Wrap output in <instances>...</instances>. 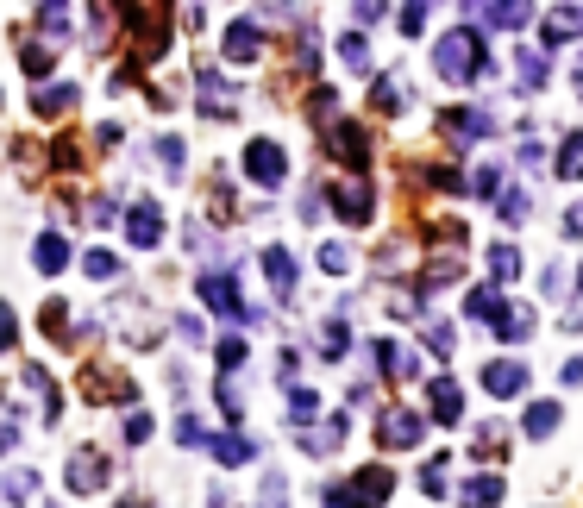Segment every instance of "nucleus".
<instances>
[{
  "label": "nucleus",
  "instance_id": "1",
  "mask_svg": "<svg viewBox=\"0 0 583 508\" xmlns=\"http://www.w3.org/2000/svg\"><path fill=\"white\" fill-rule=\"evenodd\" d=\"M433 69H439L446 82H483V76H496V63L483 57V38H477L471 26H458L452 38H439Z\"/></svg>",
  "mask_w": 583,
  "mask_h": 508
},
{
  "label": "nucleus",
  "instance_id": "2",
  "mask_svg": "<svg viewBox=\"0 0 583 508\" xmlns=\"http://www.w3.org/2000/svg\"><path fill=\"white\" fill-rule=\"evenodd\" d=\"M245 176L258 182V189H283V176H289V157L276 138H251L245 145Z\"/></svg>",
  "mask_w": 583,
  "mask_h": 508
},
{
  "label": "nucleus",
  "instance_id": "3",
  "mask_svg": "<svg viewBox=\"0 0 583 508\" xmlns=\"http://www.w3.org/2000/svg\"><path fill=\"white\" fill-rule=\"evenodd\" d=\"M326 151H333L352 176H364V164H370V138H364L358 120H333V126H326Z\"/></svg>",
  "mask_w": 583,
  "mask_h": 508
},
{
  "label": "nucleus",
  "instance_id": "4",
  "mask_svg": "<svg viewBox=\"0 0 583 508\" xmlns=\"http://www.w3.org/2000/svg\"><path fill=\"white\" fill-rule=\"evenodd\" d=\"M326 201L339 207L345 226H364V220H370V182H364V176H339L333 189H326Z\"/></svg>",
  "mask_w": 583,
  "mask_h": 508
},
{
  "label": "nucleus",
  "instance_id": "5",
  "mask_svg": "<svg viewBox=\"0 0 583 508\" xmlns=\"http://www.w3.org/2000/svg\"><path fill=\"white\" fill-rule=\"evenodd\" d=\"M195 289H201V302L214 308V314H232V320H251V308L239 302V283H232L226 270H207V276H201Z\"/></svg>",
  "mask_w": 583,
  "mask_h": 508
},
{
  "label": "nucleus",
  "instance_id": "6",
  "mask_svg": "<svg viewBox=\"0 0 583 508\" xmlns=\"http://www.w3.org/2000/svg\"><path fill=\"white\" fill-rule=\"evenodd\" d=\"M389 490H395V471H389V465H364V471L352 477V490H345V496H352V508H383Z\"/></svg>",
  "mask_w": 583,
  "mask_h": 508
},
{
  "label": "nucleus",
  "instance_id": "7",
  "mask_svg": "<svg viewBox=\"0 0 583 508\" xmlns=\"http://www.w3.org/2000/svg\"><path fill=\"white\" fill-rule=\"evenodd\" d=\"M220 51H226V63H258L264 57V26H258V19H232Z\"/></svg>",
  "mask_w": 583,
  "mask_h": 508
},
{
  "label": "nucleus",
  "instance_id": "8",
  "mask_svg": "<svg viewBox=\"0 0 583 508\" xmlns=\"http://www.w3.org/2000/svg\"><path fill=\"white\" fill-rule=\"evenodd\" d=\"M464 19H483V26H502V32H515L533 19V7H521V0H471L464 7Z\"/></svg>",
  "mask_w": 583,
  "mask_h": 508
},
{
  "label": "nucleus",
  "instance_id": "9",
  "mask_svg": "<svg viewBox=\"0 0 583 508\" xmlns=\"http://www.w3.org/2000/svg\"><path fill=\"white\" fill-rule=\"evenodd\" d=\"M421 433H427V421H421V414L389 408V414H383V427H377V440H383L389 452H402V446H421Z\"/></svg>",
  "mask_w": 583,
  "mask_h": 508
},
{
  "label": "nucleus",
  "instance_id": "10",
  "mask_svg": "<svg viewBox=\"0 0 583 508\" xmlns=\"http://www.w3.org/2000/svg\"><path fill=\"white\" fill-rule=\"evenodd\" d=\"M427 402H433V421H439V427H458V421H464V389H458L452 377H433V383H427Z\"/></svg>",
  "mask_w": 583,
  "mask_h": 508
},
{
  "label": "nucleus",
  "instance_id": "11",
  "mask_svg": "<svg viewBox=\"0 0 583 508\" xmlns=\"http://www.w3.org/2000/svg\"><path fill=\"white\" fill-rule=\"evenodd\" d=\"M439 126H446V138H458V145H477V138H489V132H496L483 107H452Z\"/></svg>",
  "mask_w": 583,
  "mask_h": 508
},
{
  "label": "nucleus",
  "instance_id": "12",
  "mask_svg": "<svg viewBox=\"0 0 583 508\" xmlns=\"http://www.w3.org/2000/svg\"><path fill=\"white\" fill-rule=\"evenodd\" d=\"M126 239H132V245H163V207H157V201H132Z\"/></svg>",
  "mask_w": 583,
  "mask_h": 508
},
{
  "label": "nucleus",
  "instance_id": "13",
  "mask_svg": "<svg viewBox=\"0 0 583 508\" xmlns=\"http://www.w3.org/2000/svg\"><path fill=\"white\" fill-rule=\"evenodd\" d=\"M483 389H489V396H521V389H527V364L496 358V364L483 371Z\"/></svg>",
  "mask_w": 583,
  "mask_h": 508
},
{
  "label": "nucleus",
  "instance_id": "14",
  "mask_svg": "<svg viewBox=\"0 0 583 508\" xmlns=\"http://www.w3.org/2000/svg\"><path fill=\"white\" fill-rule=\"evenodd\" d=\"M101 483H107V458L101 452H76V458H69V490H101Z\"/></svg>",
  "mask_w": 583,
  "mask_h": 508
},
{
  "label": "nucleus",
  "instance_id": "15",
  "mask_svg": "<svg viewBox=\"0 0 583 508\" xmlns=\"http://www.w3.org/2000/svg\"><path fill=\"white\" fill-rule=\"evenodd\" d=\"M458 502H464V508H496V502H502V477H496V471H477V477L458 490Z\"/></svg>",
  "mask_w": 583,
  "mask_h": 508
},
{
  "label": "nucleus",
  "instance_id": "16",
  "mask_svg": "<svg viewBox=\"0 0 583 508\" xmlns=\"http://www.w3.org/2000/svg\"><path fill=\"white\" fill-rule=\"evenodd\" d=\"M377 371H389V377H421V358H414L408 345L383 339V345H377Z\"/></svg>",
  "mask_w": 583,
  "mask_h": 508
},
{
  "label": "nucleus",
  "instance_id": "17",
  "mask_svg": "<svg viewBox=\"0 0 583 508\" xmlns=\"http://www.w3.org/2000/svg\"><path fill=\"white\" fill-rule=\"evenodd\" d=\"M527 333H533V308H527V302H502V314H496V339L515 345V339H527Z\"/></svg>",
  "mask_w": 583,
  "mask_h": 508
},
{
  "label": "nucleus",
  "instance_id": "18",
  "mask_svg": "<svg viewBox=\"0 0 583 508\" xmlns=\"http://www.w3.org/2000/svg\"><path fill=\"white\" fill-rule=\"evenodd\" d=\"M32 258H38V270H44V276H63V270H69V239H63V233H44Z\"/></svg>",
  "mask_w": 583,
  "mask_h": 508
},
{
  "label": "nucleus",
  "instance_id": "19",
  "mask_svg": "<svg viewBox=\"0 0 583 508\" xmlns=\"http://www.w3.org/2000/svg\"><path fill=\"white\" fill-rule=\"evenodd\" d=\"M264 276H270V289H276V295H289V289H295V258H289L283 245H270V251H264Z\"/></svg>",
  "mask_w": 583,
  "mask_h": 508
},
{
  "label": "nucleus",
  "instance_id": "20",
  "mask_svg": "<svg viewBox=\"0 0 583 508\" xmlns=\"http://www.w3.org/2000/svg\"><path fill=\"white\" fill-rule=\"evenodd\" d=\"M32 107L44 113V120H57V113H69V107H76V88H69V82H63V88H57V82H44L38 95H32Z\"/></svg>",
  "mask_w": 583,
  "mask_h": 508
},
{
  "label": "nucleus",
  "instance_id": "21",
  "mask_svg": "<svg viewBox=\"0 0 583 508\" xmlns=\"http://www.w3.org/2000/svg\"><path fill=\"white\" fill-rule=\"evenodd\" d=\"M577 32H583V7H558L546 19V44H571Z\"/></svg>",
  "mask_w": 583,
  "mask_h": 508
},
{
  "label": "nucleus",
  "instance_id": "22",
  "mask_svg": "<svg viewBox=\"0 0 583 508\" xmlns=\"http://www.w3.org/2000/svg\"><path fill=\"white\" fill-rule=\"evenodd\" d=\"M201 113H220V120H226V113H232V88L214 76V69H207V76H201Z\"/></svg>",
  "mask_w": 583,
  "mask_h": 508
},
{
  "label": "nucleus",
  "instance_id": "23",
  "mask_svg": "<svg viewBox=\"0 0 583 508\" xmlns=\"http://www.w3.org/2000/svg\"><path fill=\"white\" fill-rule=\"evenodd\" d=\"M251 452H258V446H251L245 433H220V440H214V458H220V465H251Z\"/></svg>",
  "mask_w": 583,
  "mask_h": 508
},
{
  "label": "nucleus",
  "instance_id": "24",
  "mask_svg": "<svg viewBox=\"0 0 583 508\" xmlns=\"http://www.w3.org/2000/svg\"><path fill=\"white\" fill-rule=\"evenodd\" d=\"M464 314L496 320V314H502V295H496V283H483V289H471V295H464Z\"/></svg>",
  "mask_w": 583,
  "mask_h": 508
},
{
  "label": "nucleus",
  "instance_id": "25",
  "mask_svg": "<svg viewBox=\"0 0 583 508\" xmlns=\"http://www.w3.org/2000/svg\"><path fill=\"white\" fill-rule=\"evenodd\" d=\"M558 176H571V182H583V132H571L565 145H558Z\"/></svg>",
  "mask_w": 583,
  "mask_h": 508
},
{
  "label": "nucleus",
  "instance_id": "26",
  "mask_svg": "<svg viewBox=\"0 0 583 508\" xmlns=\"http://www.w3.org/2000/svg\"><path fill=\"white\" fill-rule=\"evenodd\" d=\"M552 427H558V402H533L527 408V440H546Z\"/></svg>",
  "mask_w": 583,
  "mask_h": 508
},
{
  "label": "nucleus",
  "instance_id": "27",
  "mask_svg": "<svg viewBox=\"0 0 583 508\" xmlns=\"http://www.w3.org/2000/svg\"><path fill=\"white\" fill-rule=\"evenodd\" d=\"M32 490H38V477H32V471H7V477H0V496H7L13 508H19V502H32Z\"/></svg>",
  "mask_w": 583,
  "mask_h": 508
},
{
  "label": "nucleus",
  "instance_id": "28",
  "mask_svg": "<svg viewBox=\"0 0 583 508\" xmlns=\"http://www.w3.org/2000/svg\"><path fill=\"white\" fill-rule=\"evenodd\" d=\"M489 270H496V283H515V276H521V251L496 245V251H489Z\"/></svg>",
  "mask_w": 583,
  "mask_h": 508
},
{
  "label": "nucleus",
  "instance_id": "29",
  "mask_svg": "<svg viewBox=\"0 0 583 508\" xmlns=\"http://www.w3.org/2000/svg\"><path fill=\"white\" fill-rule=\"evenodd\" d=\"M82 270L95 276V283H113V276H120V258H113V251H88V258H82Z\"/></svg>",
  "mask_w": 583,
  "mask_h": 508
},
{
  "label": "nucleus",
  "instance_id": "30",
  "mask_svg": "<svg viewBox=\"0 0 583 508\" xmlns=\"http://www.w3.org/2000/svg\"><path fill=\"white\" fill-rule=\"evenodd\" d=\"M345 345H352V333H345V320H326V339H320V358H345Z\"/></svg>",
  "mask_w": 583,
  "mask_h": 508
},
{
  "label": "nucleus",
  "instance_id": "31",
  "mask_svg": "<svg viewBox=\"0 0 583 508\" xmlns=\"http://www.w3.org/2000/svg\"><path fill=\"white\" fill-rule=\"evenodd\" d=\"M339 57L352 63V69H370V44H364V32H345V44H339Z\"/></svg>",
  "mask_w": 583,
  "mask_h": 508
},
{
  "label": "nucleus",
  "instance_id": "32",
  "mask_svg": "<svg viewBox=\"0 0 583 508\" xmlns=\"http://www.w3.org/2000/svg\"><path fill=\"white\" fill-rule=\"evenodd\" d=\"M496 207H502V220L515 226V220H527V207H533V201H527L521 189H502V195H496Z\"/></svg>",
  "mask_w": 583,
  "mask_h": 508
},
{
  "label": "nucleus",
  "instance_id": "33",
  "mask_svg": "<svg viewBox=\"0 0 583 508\" xmlns=\"http://www.w3.org/2000/svg\"><path fill=\"white\" fill-rule=\"evenodd\" d=\"M515 69H521V88H546V63L533 57V51H521V57H515Z\"/></svg>",
  "mask_w": 583,
  "mask_h": 508
},
{
  "label": "nucleus",
  "instance_id": "34",
  "mask_svg": "<svg viewBox=\"0 0 583 508\" xmlns=\"http://www.w3.org/2000/svg\"><path fill=\"white\" fill-rule=\"evenodd\" d=\"M370 107H383V113H395V107H402V88H395L389 76H377V88H370Z\"/></svg>",
  "mask_w": 583,
  "mask_h": 508
},
{
  "label": "nucleus",
  "instance_id": "35",
  "mask_svg": "<svg viewBox=\"0 0 583 508\" xmlns=\"http://www.w3.org/2000/svg\"><path fill=\"white\" fill-rule=\"evenodd\" d=\"M471 195H483V201H489V195H502V170H496V164H483V170L471 176Z\"/></svg>",
  "mask_w": 583,
  "mask_h": 508
},
{
  "label": "nucleus",
  "instance_id": "36",
  "mask_svg": "<svg viewBox=\"0 0 583 508\" xmlns=\"http://www.w3.org/2000/svg\"><path fill=\"white\" fill-rule=\"evenodd\" d=\"M214 358H220V371H239V364H245V339H220Z\"/></svg>",
  "mask_w": 583,
  "mask_h": 508
},
{
  "label": "nucleus",
  "instance_id": "37",
  "mask_svg": "<svg viewBox=\"0 0 583 508\" xmlns=\"http://www.w3.org/2000/svg\"><path fill=\"white\" fill-rule=\"evenodd\" d=\"M19 63H26V76H51V51H44V44H26Z\"/></svg>",
  "mask_w": 583,
  "mask_h": 508
},
{
  "label": "nucleus",
  "instance_id": "38",
  "mask_svg": "<svg viewBox=\"0 0 583 508\" xmlns=\"http://www.w3.org/2000/svg\"><path fill=\"white\" fill-rule=\"evenodd\" d=\"M320 270L345 276V270H352V251H345V245H320Z\"/></svg>",
  "mask_w": 583,
  "mask_h": 508
},
{
  "label": "nucleus",
  "instance_id": "39",
  "mask_svg": "<svg viewBox=\"0 0 583 508\" xmlns=\"http://www.w3.org/2000/svg\"><path fill=\"white\" fill-rule=\"evenodd\" d=\"M421 490H427V496H452V483H446V465H439V458H433V465L421 471Z\"/></svg>",
  "mask_w": 583,
  "mask_h": 508
},
{
  "label": "nucleus",
  "instance_id": "40",
  "mask_svg": "<svg viewBox=\"0 0 583 508\" xmlns=\"http://www.w3.org/2000/svg\"><path fill=\"white\" fill-rule=\"evenodd\" d=\"M182 157H189V151H182V138H157V164L163 170H182Z\"/></svg>",
  "mask_w": 583,
  "mask_h": 508
},
{
  "label": "nucleus",
  "instance_id": "41",
  "mask_svg": "<svg viewBox=\"0 0 583 508\" xmlns=\"http://www.w3.org/2000/svg\"><path fill=\"white\" fill-rule=\"evenodd\" d=\"M44 333H51V339H63V333H69V314H63V302H44Z\"/></svg>",
  "mask_w": 583,
  "mask_h": 508
},
{
  "label": "nucleus",
  "instance_id": "42",
  "mask_svg": "<svg viewBox=\"0 0 583 508\" xmlns=\"http://www.w3.org/2000/svg\"><path fill=\"white\" fill-rule=\"evenodd\" d=\"M126 440H132V446H145V440H151V414H138V408L126 414Z\"/></svg>",
  "mask_w": 583,
  "mask_h": 508
},
{
  "label": "nucleus",
  "instance_id": "43",
  "mask_svg": "<svg viewBox=\"0 0 583 508\" xmlns=\"http://www.w3.org/2000/svg\"><path fill=\"white\" fill-rule=\"evenodd\" d=\"M38 19H44V38H63V32H69V13H63V7H44Z\"/></svg>",
  "mask_w": 583,
  "mask_h": 508
},
{
  "label": "nucleus",
  "instance_id": "44",
  "mask_svg": "<svg viewBox=\"0 0 583 508\" xmlns=\"http://www.w3.org/2000/svg\"><path fill=\"white\" fill-rule=\"evenodd\" d=\"M176 440H182V446H201V440H207V433H201V421H195V414H182V421H176Z\"/></svg>",
  "mask_w": 583,
  "mask_h": 508
},
{
  "label": "nucleus",
  "instance_id": "45",
  "mask_svg": "<svg viewBox=\"0 0 583 508\" xmlns=\"http://www.w3.org/2000/svg\"><path fill=\"white\" fill-rule=\"evenodd\" d=\"M427 26V7H421V0H414V7H402V32L414 38V32H421Z\"/></svg>",
  "mask_w": 583,
  "mask_h": 508
},
{
  "label": "nucleus",
  "instance_id": "46",
  "mask_svg": "<svg viewBox=\"0 0 583 508\" xmlns=\"http://www.w3.org/2000/svg\"><path fill=\"white\" fill-rule=\"evenodd\" d=\"M427 182H433V189H464V176H458V170H446V164L427 170Z\"/></svg>",
  "mask_w": 583,
  "mask_h": 508
},
{
  "label": "nucleus",
  "instance_id": "47",
  "mask_svg": "<svg viewBox=\"0 0 583 508\" xmlns=\"http://www.w3.org/2000/svg\"><path fill=\"white\" fill-rule=\"evenodd\" d=\"M289 414H295V421H308V414H314V396H308V389H295V396H289Z\"/></svg>",
  "mask_w": 583,
  "mask_h": 508
},
{
  "label": "nucleus",
  "instance_id": "48",
  "mask_svg": "<svg viewBox=\"0 0 583 508\" xmlns=\"http://www.w3.org/2000/svg\"><path fill=\"white\" fill-rule=\"evenodd\" d=\"M427 345H433L439 358H446V352H452V327H427Z\"/></svg>",
  "mask_w": 583,
  "mask_h": 508
},
{
  "label": "nucleus",
  "instance_id": "49",
  "mask_svg": "<svg viewBox=\"0 0 583 508\" xmlns=\"http://www.w3.org/2000/svg\"><path fill=\"white\" fill-rule=\"evenodd\" d=\"M13 327H19V320H13V308L0 302V352H7V345H13Z\"/></svg>",
  "mask_w": 583,
  "mask_h": 508
},
{
  "label": "nucleus",
  "instance_id": "50",
  "mask_svg": "<svg viewBox=\"0 0 583 508\" xmlns=\"http://www.w3.org/2000/svg\"><path fill=\"white\" fill-rule=\"evenodd\" d=\"M565 239H583V201H577L571 214H565Z\"/></svg>",
  "mask_w": 583,
  "mask_h": 508
},
{
  "label": "nucleus",
  "instance_id": "51",
  "mask_svg": "<svg viewBox=\"0 0 583 508\" xmlns=\"http://www.w3.org/2000/svg\"><path fill=\"white\" fill-rule=\"evenodd\" d=\"M326 508H352V496H345V483H333V490H326Z\"/></svg>",
  "mask_w": 583,
  "mask_h": 508
},
{
  "label": "nucleus",
  "instance_id": "52",
  "mask_svg": "<svg viewBox=\"0 0 583 508\" xmlns=\"http://www.w3.org/2000/svg\"><path fill=\"white\" fill-rule=\"evenodd\" d=\"M577 95H583V69H577Z\"/></svg>",
  "mask_w": 583,
  "mask_h": 508
},
{
  "label": "nucleus",
  "instance_id": "53",
  "mask_svg": "<svg viewBox=\"0 0 583 508\" xmlns=\"http://www.w3.org/2000/svg\"><path fill=\"white\" fill-rule=\"evenodd\" d=\"M120 508H138V502H120Z\"/></svg>",
  "mask_w": 583,
  "mask_h": 508
}]
</instances>
